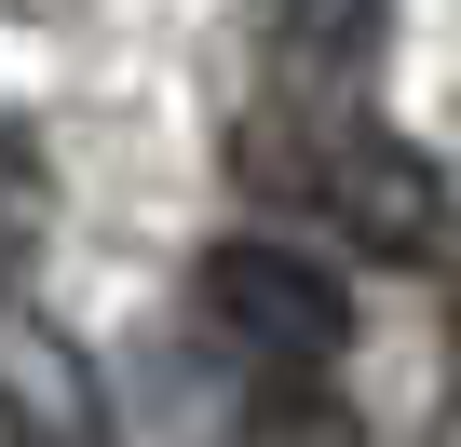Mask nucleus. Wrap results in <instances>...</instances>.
I'll return each mask as SVG.
<instances>
[{
	"instance_id": "1",
	"label": "nucleus",
	"mask_w": 461,
	"mask_h": 447,
	"mask_svg": "<svg viewBox=\"0 0 461 447\" xmlns=\"http://www.w3.org/2000/svg\"><path fill=\"white\" fill-rule=\"evenodd\" d=\"M245 176L326 203V231L366 245V258H393V272H447V258H461V203H447L434 149L380 136L366 109H285V136L258 122V136H245Z\"/></svg>"
},
{
	"instance_id": "2",
	"label": "nucleus",
	"mask_w": 461,
	"mask_h": 447,
	"mask_svg": "<svg viewBox=\"0 0 461 447\" xmlns=\"http://www.w3.org/2000/svg\"><path fill=\"white\" fill-rule=\"evenodd\" d=\"M203 312H217V339H245L272 380H326V366L353 353L339 272H312V258H285V245H258V231L203 245Z\"/></svg>"
},
{
	"instance_id": "3",
	"label": "nucleus",
	"mask_w": 461,
	"mask_h": 447,
	"mask_svg": "<svg viewBox=\"0 0 461 447\" xmlns=\"http://www.w3.org/2000/svg\"><path fill=\"white\" fill-rule=\"evenodd\" d=\"M0 447H122L95 353H82L68 326L14 312V299H0Z\"/></svg>"
},
{
	"instance_id": "4",
	"label": "nucleus",
	"mask_w": 461,
	"mask_h": 447,
	"mask_svg": "<svg viewBox=\"0 0 461 447\" xmlns=\"http://www.w3.org/2000/svg\"><path fill=\"white\" fill-rule=\"evenodd\" d=\"M393 41V0H272V82L285 109H353Z\"/></svg>"
},
{
	"instance_id": "5",
	"label": "nucleus",
	"mask_w": 461,
	"mask_h": 447,
	"mask_svg": "<svg viewBox=\"0 0 461 447\" xmlns=\"http://www.w3.org/2000/svg\"><path fill=\"white\" fill-rule=\"evenodd\" d=\"M41 231H55V176H41V149H28V122H0V299L28 285V258H41Z\"/></svg>"
},
{
	"instance_id": "6",
	"label": "nucleus",
	"mask_w": 461,
	"mask_h": 447,
	"mask_svg": "<svg viewBox=\"0 0 461 447\" xmlns=\"http://www.w3.org/2000/svg\"><path fill=\"white\" fill-rule=\"evenodd\" d=\"M420 447H461V393H447V407H434V434H420Z\"/></svg>"
},
{
	"instance_id": "7",
	"label": "nucleus",
	"mask_w": 461,
	"mask_h": 447,
	"mask_svg": "<svg viewBox=\"0 0 461 447\" xmlns=\"http://www.w3.org/2000/svg\"><path fill=\"white\" fill-rule=\"evenodd\" d=\"M447 353H461V326H447Z\"/></svg>"
}]
</instances>
